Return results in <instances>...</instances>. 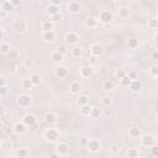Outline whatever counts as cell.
<instances>
[{"instance_id":"1","label":"cell","mask_w":158,"mask_h":158,"mask_svg":"<svg viewBox=\"0 0 158 158\" xmlns=\"http://www.w3.org/2000/svg\"><path fill=\"white\" fill-rule=\"evenodd\" d=\"M28 27V24L26 22V20L24 19H17L13 22V30L17 34H22L27 30Z\"/></svg>"},{"instance_id":"2","label":"cell","mask_w":158,"mask_h":158,"mask_svg":"<svg viewBox=\"0 0 158 158\" xmlns=\"http://www.w3.org/2000/svg\"><path fill=\"white\" fill-rule=\"evenodd\" d=\"M17 104H19L20 108L26 109L32 104V98L30 95H27V94H21V95L17 98Z\"/></svg>"},{"instance_id":"3","label":"cell","mask_w":158,"mask_h":158,"mask_svg":"<svg viewBox=\"0 0 158 158\" xmlns=\"http://www.w3.org/2000/svg\"><path fill=\"white\" fill-rule=\"evenodd\" d=\"M45 139L49 142H55L59 139V132L56 129H47L45 131Z\"/></svg>"},{"instance_id":"4","label":"cell","mask_w":158,"mask_h":158,"mask_svg":"<svg viewBox=\"0 0 158 158\" xmlns=\"http://www.w3.org/2000/svg\"><path fill=\"white\" fill-rule=\"evenodd\" d=\"M114 19V15L109 10H103V11L99 13V21L103 24H110Z\"/></svg>"},{"instance_id":"5","label":"cell","mask_w":158,"mask_h":158,"mask_svg":"<svg viewBox=\"0 0 158 158\" xmlns=\"http://www.w3.org/2000/svg\"><path fill=\"white\" fill-rule=\"evenodd\" d=\"M64 41H66V43H68V45H70V46H76V45L78 43V41H79V36H78L76 32L70 31V32L66 34Z\"/></svg>"},{"instance_id":"6","label":"cell","mask_w":158,"mask_h":158,"mask_svg":"<svg viewBox=\"0 0 158 158\" xmlns=\"http://www.w3.org/2000/svg\"><path fill=\"white\" fill-rule=\"evenodd\" d=\"M85 147L88 148L89 152L95 153V152H99V150H100V142L98 140H95V139H91V140L88 141V145Z\"/></svg>"},{"instance_id":"7","label":"cell","mask_w":158,"mask_h":158,"mask_svg":"<svg viewBox=\"0 0 158 158\" xmlns=\"http://www.w3.org/2000/svg\"><path fill=\"white\" fill-rule=\"evenodd\" d=\"M141 142L145 147H152L156 145V137L152 135H143L141 139Z\"/></svg>"},{"instance_id":"8","label":"cell","mask_w":158,"mask_h":158,"mask_svg":"<svg viewBox=\"0 0 158 158\" xmlns=\"http://www.w3.org/2000/svg\"><path fill=\"white\" fill-rule=\"evenodd\" d=\"M68 152H69V146H68L66 142H61V143L57 145V147H56V153H57L59 157H61V156L68 154Z\"/></svg>"},{"instance_id":"9","label":"cell","mask_w":158,"mask_h":158,"mask_svg":"<svg viewBox=\"0 0 158 158\" xmlns=\"http://www.w3.org/2000/svg\"><path fill=\"white\" fill-rule=\"evenodd\" d=\"M90 53H91L94 57H100V56L104 53V47H103L100 43H94V45L90 47Z\"/></svg>"},{"instance_id":"10","label":"cell","mask_w":158,"mask_h":158,"mask_svg":"<svg viewBox=\"0 0 158 158\" xmlns=\"http://www.w3.org/2000/svg\"><path fill=\"white\" fill-rule=\"evenodd\" d=\"M36 116L35 115H32V114H26L25 116L22 118V124L25 125V126H32V125H35L36 124Z\"/></svg>"},{"instance_id":"11","label":"cell","mask_w":158,"mask_h":158,"mask_svg":"<svg viewBox=\"0 0 158 158\" xmlns=\"http://www.w3.org/2000/svg\"><path fill=\"white\" fill-rule=\"evenodd\" d=\"M93 74H94V69L91 66L88 64V66H84L80 68V76L83 78H90Z\"/></svg>"},{"instance_id":"12","label":"cell","mask_w":158,"mask_h":158,"mask_svg":"<svg viewBox=\"0 0 158 158\" xmlns=\"http://www.w3.org/2000/svg\"><path fill=\"white\" fill-rule=\"evenodd\" d=\"M41 38L46 43H51V42H53V41L56 40V34L53 32V31H48V32H42Z\"/></svg>"},{"instance_id":"13","label":"cell","mask_w":158,"mask_h":158,"mask_svg":"<svg viewBox=\"0 0 158 158\" xmlns=\"http://www.w3.org/2000/svg\"><path fill=\"white\" fill-rule=\"evenodd\" d=\"M55 73L58 78H66L68 76V68L66 66H58L56 69H55Z\"/></svg>"},{"instance_id":"14","label":"cell","mask_w":158,"mask_h":158,"mask_svg":"<svg viewBox=\"0 0 158 158\" xmlns=\"http://www.w3.org/2000/svg\"><path fill=\"white\" fill-rule=\"evenodd\" d=\"M68 10L72 14H78L80 11V4L76 0H72V1L68 3Z\"/></svg>"},{"instance_id":"15","label":"cell","mask_w":158,"mask_h":158,"mask_svg":"<svg viewBox=\"0 0 158 158\" xmlns=\"http://www.w3.org/2000/svg\"><path fill=\"white\" fill-rule=\"evenodd\" d=\"M69 91L72 93V94H79L80 91H82V89H83V87H82V84L79 83V82H72L70 84H69Z\"/></svg>"},{"instance_id":"16","label":"cell","mask_w":158,"mask_h":158,"mask_svg":"<svg viewBox=\"0 0 158 158\" xmlns=\"http://www.w3.org/2000/svg\"><path fill=\"white\" fill-rule=\"evenodd\" d=\"M41 30L42 32H48V31H53V24L49 20H45L41 22Z\"/></svg>"},{"instance_id":"17","label":"cell","mask_w":158,"mask_h":158,"mask_svg":"<svg viewBox=\"0 0 158 158\" xmlns=\"http://www.w3.org/2000/svg\"><path fill=\"white\" fill-rule=\"evenodd\" d=\"M129 88L131 89V91H135V93H136V91H139V90H141V89H142V83H141L140 80H137V79L131 80Z\"/></svg>"},{"instance_id":"18","label":"cell","mask_w":158,"mask_h":158,"mask_svg":"<svg viewBox=\"0 0 158 158\" xmlns=\"http://www.w3.org/2000/svg\"><path fill=\"white\" fill-rule=\"evenodd\" d=\"M13 130H14V132H15L16 135H21V133L25 132L26 126H25L22 122H16V124H14V126H13Z\"/></svg>"},{"instance_id":"19","label":"cell","mask_w":158,"mask_h":158,"mask_svg":"<svg viewBox=\"0 0 158 158\" xmlns=\"http://www.w3.org/2000/svg\"><path fill=\"white\" fill-rule=\"evenodd\" d=\"M57 115L55 114V112H47L46 115H45V121L47 122V124H49V125H52V124H56L57 122Z\"/></svg>"},{"instance_id":"20","label":"cell","mask_w":158,"mask_h":158,"mask_svg":"<svg viewBox=\"0 0 158 158\" xmlns=\"http://www.w3.org/2000/svg\"><path fill=\"white\" fill-rule=\"evenodd\" d=\"M13 147H14V145H13V142H10V140H5L3 142H0V148L5 152H10L13 150Z\"/></svg>"},{"instance_id":"21","label":"cell","mask_w":158,"mask_h":158,"mask_svg":"<svg viewBox=\"0 0 158 158\" xmlns=\"http://www.w3.org/2000/svg\"><path fill=\"white\" fill-rule=\"evenodd\" d=\"M118 15H119L121 19L129 17V15H130V9H129L127 6H121V7H119V10H118Z\"/></svg>"},{"instance_id":"22","label":"cell","mask_w":158,"mask_h":158,"mask_svg":"<svg viewBox=\"0 0 158 158\" xmlns=\"http://www.w3.org/2000/svg\"><path fill=\"white\" fill-rule=\"evenodd\" d=\"M0 9L4 10L5 13L9 14L10 11H11V10H14V5L11 4V1H7V0H6V1H3L1 3V5H0Z\"/></svg>"},{"instance_id":"23","label":"cell","mask_w":158,"mask_h":158,"mask_svg":"<svg viewBox=\"0 0 158 158\" xmlns=\"http://www.w3.org/2000/svg\"><path fill=\"white\" fill-rule=\"evenodd\" d=\"M85 26L89 27V28H94L98 26V20L95 17H88L85 20Z\"/></svg>"},{"instance_id":"24","label":"cell","mask_w":158,"mask_h":158,"mask_svg":"<svg viewBox=\"0 0 158 158\" xmlns=\"http://www.w3.org/2000/svg\"><path fill=\"white\" fill-rule=\"evenodd\" d=\"M21 87H22V89H25V90H31V89H34V84L31 83L30 78L28 79H22L21 80Z\"/></svg>"},{"instance_id":"25","label":"cell","mask_w":158,"mask_h":158,"mask_svg":"<svg viewBox=\"0 0 158 158\" xmlns=\"http://www.w3.org/2000/svg\"><path fill=\"white\" fill-rule=\"evenodd\" d=\"M91 105L87 104V105H83V106L80 108V112L83 116H90V112H91Z\"/></svg>"},{"instance_id":"26","label":"cell","mask_w":158,"mask_h":158,"mask_svg":"<svg viewBox=\"0 0 158 158\" xmlns=\"http://www.w3.org/2000/svg\"><path fill=\"white\" fill-rule=\"evenodd\" d=\"M72 56L74 58H80L83 56V49L79 46H74L72 48Z\"/></svg>"},{"instance_id":"27","label":"cell","mask_w":158,"mask_h":158,"mask_svg":"<svg viewBox=\"0 0 158 158\" xmlns=\"http://www.w3.org/2000/svg\"><path fill=\"white\" fill-rule=\"evenodd\" d=\"M129 135L131 136L132 139H137V137H140V136H141V130L139 127H131L129 130Z\"/></svg>"},{"instance_id":"28","label":"cell","mask_w":158,"mask_h":158,"mask_svg":"<svg viewBox=\"0 0 158 158\" xmlns=\"http://www.w3.org/2000/svg\"><path fill=\"white\" fill-rule=\"evenodd\" d=\"M114 88H115V84L111 80H105L103 83V89L105 91H111V90H114Z\"/></svg>"},{"instance_id":"29","label":"cell","mask_w":158,"mask_h":158,"mask_svg":"<svg viewBox=\"0 0 158 158\" xmlns=\"http://www.w3.org/2000/svg\"><path fill=\"white\" fill-rule=\"evenodd\" d=\"M11 46H10V43H6V42H4V43L0 45V52L4 55H9L10 51H11Z\"/></svg>"},{"instance_id":"30","label":"cell","mask_w":158,"mask_h":158,"mask_svg":"<svg viewBox=\"0 0 158 158\" xmlns=\"http://www.w3.org/2000/svg\"><path fill=\"white\" fill-rule=\"evenodd\" d=\"M63 20V14L59 11V13H57V14H55V15H52L51 16V19H49V21L52 24H56V22H61V21Z\"/></svg>"},{"instance_id":"31","label":"cell","mask_w":158,"mask_h":158,"mask_svg":"<svg viewBox=\"0 0 158 158\" xmlns=\"http://www.w3.org/2000/svg\"><path fill=\"white\" fill-rule=\"evenodd\" d=\"M51 59H52V62H53V63H61V62H63V56L55 51L51 55Z\"/></svg>"},{"instance_id":"32","label":"cell","mask_w":158,"mask_h":158,"mask_svg":"<svg viewBox=\"0 0 158 158\" xmlns=\"http://www.w3.org/2000/svg\"><path fill=\"white\" fill-rule=\"evenodd\" d=\"M140 152L137 148H129L127 150V157L129 158H139Z\"/></svg>"},{"instance_id":"33","label":"cell","mask_w":158,"mask_h":158,"mask_svg":"<svg viewBox=\"0 0 158 158\" xmlns=\"http://www.w3.org/2000/svg\"><path fill=\"white\" fill-rule=\"evenodd\" d=\"M16 72H17V74L20 77H24V76H26V73H27V68L24 64H20V66H17Z\"/></svg>"},{"instance_id":"34","label":"cell","mask_w":158,"mask_h":158,"mask_svg":"<svg viewBox=\"0 0 158 158\" xmlns=\"http://www.w3.org/2000/svg\"><path fill=\"white\" fill-rule=\"evenodd\" d=\"M101 115V109L99 108H91V112H90V116L93 119H98Z\"/></svg>"},{"instance_id":"35","label":"cell","mask_w":158,"mask_h":158,"mask_svg":"<svg viewBox=\"0 0 158 158\" xmlns=\"http://www.w3.org/2000/svg\"><path fill=\"white\" fill-rule=\"evenodd\" d=\"M16 156H17L19 158H26V157L28 156V151H27L26 148H19V150L16 151Z\"/></svg>"},{"instance_id":"36","label":"cell","mask_w":158,"mask_h":158,"mask_svg":"<svg viewBox=\"0 0 158 158\" xmlns=\"http://www.w3.org/2000/svg\"><path fill=\"white\" fill-rule=\"evenodd\" d=\"M30 80H31V83L34 84V87L35 85H40V83H41V78H40L38 74H32L30 77Z\"/></svg>"},{"instance_id":"37","label":"cell","mask_w":158,"mask_h":158,"mask_svg":"<svg viewBox=\"0 0 158 158\" xmlns=\"http://www.w3.org/2000/svg\"><path fill=\"white\" fill-rule=\"evenodd\" d=\"M78 104L80 105V106L89 104V98H88L87 95H79V98H78Z\"/></svg>"},{"instance_id":"38","label":"cell","mask_w":158,"mask_h":158,"mask_svg":"<svg viewBox=\"0 0 158 158\" xmlns=\"http://www.w3.org/2000/svg\"><path fill=\"white\" fill-rule=\"evenodd\" d=\"M47 11H48V14L52 16V15H55V14L59 13V7H57V6H53V5H51V4H49V6L47 7Z\"/></svg>"},{"instance_id":"39","label":"cell","mask_w":158,"mask_h":158,"mask_svg":"<svg viewBox=\"0 0 158 158\" xmlns=\"http://www.w3.org/2000/svg\"><path fill=\"white\" fill-rule=\"evenodd\" d=\"M101 104L104 105V106H110V105L112 104V98L111 97H104L101 99Z\"/></svg>"},{"instance_id":"40","label":"cell","mask_w":158,"mask_h":158,"mask_svg":"<svg viewBox=\"0 0 158 158\" xmlns=\"http://www.w3.org/2000/svg\"><path fill=\"white\" fill-rule=\"evenodd\" d=\"M22 64H24L27 69H32V68L35 67V62H34L32 59H26V61L22 63Z\"/></svg>"},{"instance_id":"41","label":"cell","mask_w":158,"mask_h":158,"mask_svg":"<svg viewBox=\"0 0 158 158\" xmlns=\"http://www.w3.org/2000/svg\"><path fill=\"white\" fill-rule=\"evenodd\" d=\"M56 52H58L59 55H62L63 57H64L66 55H67V48H66V46H58L57 48H56Z\"/></svg>"},{"instance_id":"42","label":"cell","mask_w":158,"mask_h":158,"mask_svg":"<svg viewBox=\"0 0 158 158\" xmlns=\"http://www.w3.org/2000/svg\"><path fill=\"white\" fill-rule=\"evenodd\" d=\"M129 47L130 48H136V47H139V40H136V38H131L129 40Z\"/></svg>"},{"instance_id":"43","label":"cell","mask_w":158,"mask_h":158,"mask_svg":"<svg viewBox=\"0 0 158 158\" xmlns=\"http://www.w3.org/2000/svg\"><path fill=\"white\" fill-rule=\"evenodd\" d=\"M120 82H121V85H122V87H129L130 83H131V79H130L127 76H125L122 79H120Z\"/></svg>"},{"instance_id":"44","label":"cell","mask_w":158,"mask_h":158,"mask_svg":"<svg viewBox=\"0 0 158 158\" xmlns=\"http://www.w3.org/2000/svg\"><path fill=\"white\" fill-rule=\"evenodd\" d=\"M110 151H111L114 154H118V153H119V151H120V147H119V145H118V143H114V145H111V147H110Z\"/></svg>"},{"instance_id":"45","label":"cell","mask_w":158,"mask_h":158,"mask_svg":"<svg viewBox=\"0 0 158 158\" xmlns=\"http://www.w3.org/2000/svg\"><path fill=\"white\" fill-rule=\"evenodd\" d=\"M7 93H9V88H7V85H5V87H0V98L7 95Z\"/></svg>"},{"instance_id":"46","label":"cell","mask_w":158,"mask_h":158,"mask_svg":"<svg viewBox=\"0 0 158 158\" xmlns=\"http://www.w3.org/2000/svg\"><path fill=\"white\" fill-rule=\"evenodd\" d=\"M150 73H151V74L156 78V77L158 76V67H157L156 64H154V66H152V67H151V69H150Z\"/></svg>"},{"instance_id":"47","label":"cell","mask_w":158,"mask_h":158,"mask_svg":"<svg viewBox=\"0 0 158 158\" xmlns=\"http://www.w3.org/2000/svg\"><path fill=\"white\" fill-rule=\"evenodd\" d=\"M9 56H10V58H11V59H17L19 52L15 51V49H11V51H10V53H9Z\"/></svg>"},{"instance_id":"48","label":"cell","mask_w":158,"mask_h":158,"mask_svg":"<svg viewBox=\"0 0 158 158\" xmlns=\"http://www.w3.org/2000/svg\"><path fill=\"white\" fill-rule=\"evenodd\" d=\"M125 76H126V70H124V69H119V70L116 72V77H118L119 79H122Z\"/></svg>"},{"instance_id":"49","label":"cell","mask_w":158,"mask_h":158,"mask_svg":"<svg viewBox=\"0 0 158 158\" xmlns=\"http://www.w3.org/2000/svg\"><path fill=\"white\" fill-rule=\"evenodd\" d=\"M151 153H152L153 157H157V156H158V147H157L156 145L151 147Z\"/></svg>"},{"instance_id":"50","label":"cell","mask_w":158,"mask_h":158,"mask_svg":"<svg viewBox=\"0 0 158 158\" xmlns=\"http://www.w3.org/2000/svg\"><path fill=\"white\" fill-rule=\"evenodd\" d=\"M148 26L151 28H157L158 27V22H157V20H151L150 22H148Z\"/></svg>"},{"instance_id":"51","label":"cell","mask_w":158,"mask_h":158,"mask_svg":"<svg viewBox=\"0 0 158 158\" xmlns=\"http://www.w3.org/2000/svg\"><path fill=\"white\" fill-rule=\"evenodd\" d=\"M126 76H127L131 80H135V79H136V73H135V72H129V73H126Z\"/></svg>"},{"instance_id":"52","label":"cell","mask_w":158,"mask_h":158,"mask_svg":"<svg viewBox=\"0 0 158 158\" xmlns=\"http://www.w3.org/2000/svg\"><path fill=\"white\" fill-rule=\"evenodd\" d=\"M51 5L59 7V5H61V0H52V1H51Z\"/></svg>"},{"instance_id":"53","label":"cell","mask_w":158,"mask_h":158,"mask_svg":"<svg viewBox=\"0 0 158 158\" xmlns=\"http://www.w3.org/2000/svg\"><path fill=\"white\" fill-rule=\"evenodd\" d=\"M88 141H89V139H82V140H80V146L85 147V146L88 145Z\"/></svg>"},{"instance_id":"54","label":"cell","mask_w":158,"mask_h":158,"mask_svg":"<svg viewBox=\"0 0 158 158\" xmlns=\"http://www.w3.org/2000/svg\"><path fill=\"white\" fill-rule=\"evenodd\" d=\"M6 16H7V13H5L4 10L0 9V19H5Z\"/></svg>"},{"instance_id":"55","label":"cell","mask_w":158,"mask_h":158,"mask_svg":"<svg viewBox=\"0 0 158 158\" xmlns=\"http://www.w3.org/2000/svg\"><path fill=\"white\" fill-rule=\"evenodd\" d=\"M5 85H6V80L3 77H0V87H5Z\"/></svg>"},{"instance_id":"56","label":"cell","mask_w":158,"mask_h":158,"mask_svg":"<svg viewBox=\"0 0 158 158\" xmlns=\"http://www.w3.org/2000/svg\"><path fill=\"white\" fill-rule=\"evenodd\" d=\"M152 58H153V61H157V58H158V53H157V51H154L153 53H152Z\"/></svg>"},{"instance_id":"57","label":"cell","mask_w":158,"mask_h":158,"mask_svg":"<svg viewBox=\"0 0 158 158\" xmlns=\"http://www.w3.org/2000/svg\"><path fill=\"white\" fill-rule=\"evenodd\" d=\"M4 36H5L4 30H3V28H0V40H3V38H4Z\"/></svg>"},{"instance_id":"58","label":"cell","mask_w":158,"mask_h":158,"mask_svg":"<svg viewBox=\"0 0 158 158\" xmlns=\"http://www.w3.org/2000/svg\"><path fill=\"white\" fill-rule=\"evenodd\" d=\"M48 158H59V156L57 153H52V154L48 156Z\"/></svg>"},{"instance_id":"59","label":"cell","mask_w":158,"mask_h":158,"mask_svg":"<svg viewBox=\"0 0 158 158\" xmlns=\"http://www.w3.org/2000/svg\"><path fill=\"white\" fill-rule=\"evenodd\" d=\"M11 4H13L14 6H17V5H20V1H17V0H13Z\"/></svg>"}]
</instances>
